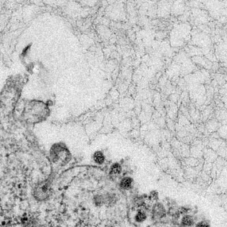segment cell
Returning <instances> with one entry per match:
<instances>
[{
	"instance_id": "6da1fadb",
	"label": "cell",
	"mask_w": 227,
	"mask_h": 227,
	"mask_svg": "<svg viewBox=\"0 0 227 227\" xmlns=\"http://www.w3.org/2000/svg\"><path fill=\"white\" fill-rule=\"evenodd\" d=\"M48 113V108L43 103L33 101L26 103L21 114L27 121L33 123L40 122L45 119Z\"/></svg>"
},
{
	"instance_id": "7a4b0ae2",
	"label": "cell",
	"mask_w": 227,
	"mask_h": 227,
	"mask_svg": "<svg viewBox=\"0 0 227 227\" xmlns=\"http://www.w3.org/2000/svg\"><path fill=\"white\" fill-rule=\"evenodd\" d=\"M191 27L187 23L175 26L171 33V44L173 47L182 45L184 41L189 38Z\"/></svg>"
},
{
	"instance_id": "3957f363",
	"label": "cell",
	"mask_w": 227,
	"mask_h": 227,
	"mask_svg": "<svg viewBox=\"0 0 227 227\" xmlns=\"http://www.w3.org/2000/svg\"><path fill=\"white\" fill-rule=\"evenodd\" d=\"M167 214V209L161 203H157L153 209V215L156 219H162Z\"/></svg>"
},
{
	"instance_id": "277c9868",
	"label": "cell",
	"mask_w": 227,
	"mask_h": 227,
	"mask_svg": "<svg viewBox=\"0 0 227 227\" xmlns=\"http://www.w3.org/2000/svg\"><path fill=\"white\" fill-rule=\"evenodd\" d=\"M192 39H193L194 43L201 47L208 46L210 44V42H211L209 37L203 33L196 34L195 36H194Z\"/></svg>"
},
{
	"instance_id": "5b68a950",
	"label": "cell",
	"mask_w": 227,
	"mask_h": 227,
	"mask_svg": "<svg viewBox=\"0 0 227 227\" xmlns=\"http://www.w3.org/2000/svg\"><path fill=\"white\" fill-rule=\"evenodd\" d=\"M195 224V219L191 214H184L181 219V225L183 227H191Z\"/></svg>"
},
{
	"instance_id": "8992f818",
	"label": "cell",
	"mask_w": 227,
	"mask_h": 227,
	"mask_svg": "<svg viewBox=\"0 0 227 227\" xmlns=\"http://www.w3.org/2000/svg\"><path fill=\"white\" fill-rule=\"evenodd\" d=\"M193 61L196 63H198V64H199V65H203V66L204 67H206V68H209V64H211V63H210L208 60H206V59H204L203 57H200V56L194 57H193Z\"/></svg>"
},
{
	"instance_id": "52a82bcc",
	"label": "cell",
	"mask_w": 227,
	"mask_h": 227,
	"mask_svg": "<svg viewBox=\"0 0 227 227\" xmlns=\"http://www.w3.org/2000/svg\"><path fill=\"white\" fill-rule=\"evenodd\" d=\"M94 159L95 161L98 164H101L105 160L104 156L101 152H97L94 155Z\"/></svg>"
},
{
	"instance_id": "ba28073f",
	"label": "cell",
	"mask_w": 227,
	"mask_h": 227,
	"mask_svg": "<svg viewBox=\"0 0 227 227\" xmlns=\"http://www.w3.org/2000/svg\"><path fill=\"white\" fill-rule=\"evenodd\" d=\"M182 2H175V5L173 6L174 7V12H177V14H179L181 13L182 10H183V5L181 4Z\"/></svg>"
},
{
	"instance_id": "9c48e42d",
	"label": "cell",
	"mask_w": 227,
	"mask_h": 227,
	"mask_svg": "<svg viewBox=\"0 0 227 227\" xmlns=\"http://www.w3.org/2000/svg\"><path fill=\"white\" fill-rule=\"evenodd\" d=\"M132 184V180L130 178H125L121 182V186L124 189H129Z\"/></svg>"
},
{
	"instance_id": "30bf717a",
	"label": "cell",
	"mask_w": 227,
	"mask_h": 227,
	"mask_svg": "<svg viewBox=\"0 0 227 227\" xmlns=\"http://www.w3.org/2000/svg\"><path fill=\"white\" fill-rule=\"evenodd\" d=\"M147 218V216L143 212H139L136 216V220L138 222H143L145 221V219Z\"/></svg>"
},
{
	"instance_id": "8fae6325",
	"label": "cell",
	"mask_w": 227,
	"mask_h": 227,
	"mask_svg": "<svg viewBox=\"0 0 227 227\" xmlns=\"http://www.w3.org/2000/svg\"><path fill=\"white\" fill-rule=\"evenodd\" d=\"M194 227H211V224L208 221H201L197 223Z\"/></svg>"
},
{
	"instance_id": "7c38bea8",
	"label": "cell",
	"mask_w": 227,
	"mask_h": 227,
	"mask_svg": "<svg viewBox=\"0 0 227 227\" xmlns=\"http://www.w3.org/2000/svg\"><path fill=\"white\" fill-rule=\"evenodd\" d=\"M217 125H218V123L216 122L215 121H211L209 122L208 124H207V128L210 130V131H213V130H215L216 129Z\"/></svg>"
},
{
	"instance_id": "4fadbf2b",
	"label": "cell",
	"mask_w": 227,
	"mask_h": 227,
	"mask_svg": "<svg viewBox=\"0 0 227 227\" xmlns=\"http://www.w3.org/2000/svg\"><path fill=\"white\" fill-rule=\"evenodd\" d=\"M219 133L222 137H227V125L221 127V129H219Z\"/></svg>"
},
{
	"instance_id": "5bb4252c",
	"label": "cell",
	"mask_w": 227,
	"mask_h": 227,
	"mask_svg": "<svg viewBox=\"0 0 227 227\" xmlns=\"http://www.w3.org/2000/svg\"><path fill=\"white\" fill-rule=\"evenodd\" d=\"M112 171L113 172H114V174H117V173H119L120 172L121 169L117 165H115L112 167Z\"/></svg>"
}]
</instances>
